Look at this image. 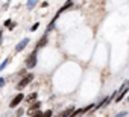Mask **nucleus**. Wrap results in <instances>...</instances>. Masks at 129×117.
Instances as JSON below:
<instances>
[{"label": "nucleus", "instance_id": "1", "mask_svg": "<svg viewBox=\"0 0 129 117\" xmlns=\"http://www.w3.org/2000/svg\"><path fill=\"white\" fill-rule=\"evenodd\" d=\"M37 56H38V52H37L35 49L26 56V60H24V63H26V70H32V69L37 67V63H38Z\"/></svg>", "mask_w": 129, "mask_h": 117}, {"label": "nucleus", "instance_id": "5", "mask_svg": "<svg viewBox=\"0 0 129 117\" xmlns=\"http://www.w3.org/2000/svg\"><path fill=\"white\" fill-rule=\"evenodd\" d=\"M47 43H49V35H47V34H44V35L37 41V44H35V50L38 52V50H40V49H43Z\"/></svg>", "mask_w": 129, "mask_h": 117}, {"label": "nucleus", "instance_id": "15", "mask_svg": "<svg viewBox=\"0 0 129 117\" xmlns=\"http://www.w3.org/2000/svg\"><path fill=\"white\" fill-rule=\"evenodd\" d=\"M23 114H24V109H23V108H18L17 112H15V117H21Z\"/></svg>", "mask_w": 129, "mask_h": 117}, {"label": "nucleus", "instance_id": "19", "mask_svg": "<svg viewBox=\"0 0 129 117\" xmlns=\"http://www.w3.org/2000/svg\"><path fill=\"white\" fill-rule=\"evenodd\" d=\"M126 115H127V111H121V112H118L115 117H126Z\"/></svg>", "mask_w": 129, "mask_h": 117}, {"label": "nucleus", "instance_id": "2", "mask_svg": "<svg viewBox=\"0 0 129 117\" xmlns=\"http://www.w3.org/2000/svg\"><path fill=\"white\" fill-rule=\"evenodd\" d=\"M34 78H35V76H34V73H26V76H23V78L20 79V82L15 85V88L21 93V90H23V88H26V87L34 81Z\"/></svg>", "mask_w": 129, "mask_h": 117}, {"label": "nucleus", "instance_id": "3", "mask_svg": "<svg viewBox=\"0 0 129 117\" xmlns=\"http://www.w3.org/2000/svg\"><path fill=\"white\" fill-rule=\"evenodd\" d=\"M24 97H26V96H24L23 93H18V94H15V96H14V99L9 102V108H17V106H18V105H20V103L24 100Z\"/></svg>", "mask_w": 129, "mask_h": 117}, {"label": "nucleus", "instance_id": "16", "mask_svg": "<svg viewBox=\"0 0 129 117\" xmlns=\"http://www.w3.org/2000/svg\"><path fill=\"white\" fill-rule=\"evenodd\" d=\"M6 84V78H0V88H3Z\"/></svg>", "mask_w": 129, "mask_h": 117}, {"label": "nucleus", "instance_id": "22", "mask_svg": "<svg viewBox=\"0 0 129 117\" xmlns=\"http://www.w3.org/2000/svg\"><path fill=\"white\" fill-rule=\"evenodd\" d=\"M2 43H3V31L0 29V44H2Z\"/></svg>", "mask_w": 129, "mask_h": 117}, {"label": "nucleus", "instance_id": "12", "mask_svg": "<svg viewBox=\"0 0 129 117\" xmlns=\"http://www.w3.org/2000/svg\"><path fill=\"white\" fill-rule=\"evenodd\" d=\"M55 24H56V20H53V18H52V21L49 23V26H47V29H46V34H47V35L55 29Z\"/></svg>", "mask_w": 129, "mask_h": 117}, {"label": "nucleus", "instance_id": "11", "mask_svg": "<svg viewBox=\"0 0 129 117\" xmlns=\"http://www.w3.org/2000/svg\"><path fill=\"white\" fill-rule=\"evenodd\" d=\"M38 5V2H37V0H27V2H26V8L29 9V11H32L35 6Z\"/></svg>", "mask_w": 129, "mask_h": 117}, {"label": "nucleus", "instance_id": "24", "mask_svg": "<svg viewBox=\"0 0 129 117\" xmlns=\"http://www.w3.org/2000/svg\"><path fill=\"white\" fill-rule=\"evenodd\" d=\"M9 5H11V3H9V2H5V3H3V8H5V9H6V8H9Z\"/></svg>", "mask_w": 129, "mask_h": 117}, {"label": "nucleus", "instance_id": "4", "mask_svg": "<svg viewBox=\"0 0 129 117\" xmlns=\"http://www.w3.org/2000/svg\"><path fill=\"white\" fill-rule=\"evenodd\" d=\"M29 43H30V38H27V37H26V38H21V40H20V43L15 46V52H17V53L23 52V50L29 46Z\"/></svg>", "mask_w": 129, "mask_h": 117}, {"label": "nucleus", "instance_id": "21", "mask_svg": "<svg viewBox=\"0 0 129 117\" xmlns=\"http://www.w3.org/2000/svg\"><path fill=\"white\" fill-rule=\"evenodd\" d=\"M18 75H20L21 78H23V76H26V69H21V70L18 72Z\"/></svg>", "mask_w": 129, "mask_h": 117}, {"label": "nucleus", "instance_id": "14", "mask_svg": "<svg viewBox=\"0 0 129 117\" xmlns=\"http://www.w3.org/2000/svg\"><path fill=\"white\" fill-rule=\"evenodd\" d=\"M41 117H53V111H52V109H46V111L41 114Z\"/></svg>", "mask_w": 129, "mask_h": 117}, {"label": "nucleus", "instance_id": "18", "mask_svg": "<svg viewBox=\"0 0 129 117\" xmlns=\"http://www.w3.org/2000/svg\"><path fill=\"white\" fill-rule=\"evenodd\" d=\"M38 27H40V23H35L34 26H30V32H35V31H37Z\"/></svg>", "mask_w": 129, "mask_h": 117}, {"label": "nucleus", "instance_id": "10", "mask_svg": "<svg viewBox=\"0 0 129 117\" xmlns=\"http://www.w3.org/2000/svg\"><path fill=\"white\" fill-rule=\"evenodd\" d=\"M109 102H111V99H109V96H108V97H105V99H103V100H102L100 103H97V105L94 106V109H93V111H97V109H100V108H103V106H106V105H108Z\"/></svg>", "mask_w": 129, "mask_h": 117}, {"label": "nucleus", "instance_id": "20", "mask_svg": "<svg viewBox=\"0 0 129 117\" xmlns=\"http://www.w3.org/2000/svg\"><path fill=\"white\" fill-rule=\"evenodd\" d=\"M11 21H12V20H9V18H8V20H5V21H3V26H5V27H8V26L11 24Z\"/></svg>", "mask_w": 129, "mask_h": 117}, {"label": "nucleus", "instance_id": "7", "mask_svg": "<svg viewBox=\"0 0 129 117\" xmlns=\"http://www.w3.org/2000/svg\"><path fill=\"white\" fill-rule=\"evenodd\" d=\"M72 6H73V2H66V3H64V6H62V8H59V11L55 14L53 20H58V17H59V15H61L64 11H67V9H69V8H72Z\"/></svg>", "mask_w": 129, "mask_h": 117}, {"label": "nucleus", "instance_id": "25", "mask_svg": "<svg viewBox=\"0 0 129 117\" xmlns=\"http://www.w3.org/2000/svg\"><path fill=\"white\" fill-rule=\"evenodd\" d=\"M0 12H2V9H0Z\"/></svg>", "mask_w": 129, "mask_h": 117}, {"label": "nucleus", "instance_id": "8", "mask_svg": "<svg viewBox=\"0 0 129 117\" xmlns=\"http://www.w3.org/2000/svg\"><path fill=\"white\" fill-rule=\"evenodd\" d=\"M75 111V106H69V108H66L64 111H61L59 114H58V117H70V114Z\"/></svg>", "mask_w": 129, "mask_h": 117}, {"label": "nucleus", "instance_id": "6", "mask_svg": "<svg viewBox=\"0 0 129 117\" xmlns=\"http://www.w3.org/2000/svg\"><path fill=\"white\" fill-rule=\"evenodd\" d=\"M40 108H41V102H40V100H37V102L30 103V105H29V108H27V111H24V112H27L29 115H32L35 111H40Z\"/></svg>", "mask_w": 129, "mask_h": 117}, {"label": "nucleus", "instance_id": "23", "mask_svg": "<svg viewBox=\"0 0 129 117\" xmlns=\"http://www.w3.org/2000/svg\"><path fill=\"white\" fill-rule=\"evenodd\" d=\"M41 6H43V8H47V6H49V2H41Z\"/></svg>", "mask_w": 129, "mask_h": 117}, {"label": "nucleus", "instance_id": "9", "mask_svg": "<svg viewBox=\"0 0 129 117\" xmlns=\"http://www.w3.org/2000/svg\"><path fill=\"white\" fill-rule=\"evenodd\" d=\"M37 99H38V93H37V91H34V93H30L27 97H24V100H26L27 103H34V102H37Z\"/></svg>", "mask_w": 129, "mask_h": 117}, {"label": "nucleus", "instance_id": "17", "mask_svg": "<svg viewBox=\"0 0 129 117\" xmlns=\"http://www.w3.org/2000/svg\"><path fill=\"white\" fill-rule=\"evenodd\" d=\"M15 26H17V23H15V21H11V24L8 26V29H9V31H14V29H15Z\"/></svg>", "mask_w": 129, "mask_h": 117}, {"label": "nucleus", "instance_id": "13", "mask_svg": "<svg viewBox=\"0 0 129 117\" xmlns=\"http://www.w3.org/2000/svg\"><path fill=\"white\" fill-rule=\"evenodd\" d=\"M11 60H12V58H11V56H8V58H6V60H3V63H2V64H0V72H3V70H5V67H6V66H8V64L11 63Z\"/></svg>", "mask_w": 129, "mask_h": 117}]
</instances>
